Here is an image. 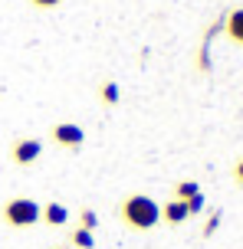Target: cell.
<instances>
[{
	"label": "cell",
	"instance_id": "cell-6",
	"mask_svg": "<svg viewBox=\"0 0 243 249\" xmlns=\"http://www.w3.org/2000/svg\"><path fill=\"white\" fill-rule=\"evenodd\" d=\"M191 213H187V203L184 200H168V203H161V223H168V226H181L184 220H187Z\"/></svg>",
	"mask_w": 243,
	"mask_h": 249
},
{
	"label": "cell",
	"instance_id": "cell-15",
	"mask_svg": "<svg viewBox=\"0 0 243 249\" xmlns=\"http://www.w3.org/2000/svg\"><path fill=\"white\" fill-rule=\"evenodd\" d=\"M233 180H237V184L243 187V158H240L237 164H233Z\"/></svg>",
	"mask_w": 243,
	"mask_h": 249
},
{
	"label": "cell",
	"instance_id": "cell-14",
	"mask_svg": "<svg viewBox=\"0 0 243 249\" xmlns=\"http://www.w3.org/2000/svg\"><path fill=\"white\" fill-rule=\"evenodd\" d=\"M26 3H30L33 10H53V7H59L63 0H26Z\"/></svg>",
	"mask_w": 243,
	"mask_h": 249
},
{
	"label": "cell",
	"instance_id": "cell-1",
	"mask_svg": "<svg viewBox=\"0 0 243 249\" xmlns=\"http://www.w3.org/2000/svg\"><path fill=\"white\" fill-rule=\"evenodd\" d=\"M118 220L135 233H148L161 223V203L148 194H128L118 203Z\"/></svg>",
	"mask_w": 243,
	"mask_h": 249
},
{
	"label": "cell",
	"instance_id": "cell-4",
	"mask_svg": "<svg viewBox=\"0 0 243 249\" xmlns=\"http://www.w3.org/2000/svg\"><path fill=\"white\" fill-rule=\"evenodd\" d=\"M39 154H43V141H39V138H17V141L10 144V161L17 164V167L37 164Z\"/></svg>",
	"mask_w": 243,
	"mask_h": 249
},
{
	"label": "cell",
	"instance_id": "cell-2",
	"mask_svg": "<svg viewBox=\"0 0 243 249\" xmlns=\"http://www.w3.org/2000/svg\"><path fill=\"white\" fill-rule=\"evenodd\" d=\"M0 220L10 230H30L39 223V203L33 197H10L0 207Z\"/></svg>",
	"mask_w": 243,
	"mask_h": 249
},
{
	"label": "cell",
	"instance_id": "cell-13",
	"mask_svg": "<svg viewBox=\"0 0 243 249\" xmlns=\"http://www.w3.org/2000/svg\"><path fill=\"white\" fill-rule=\"evenodd\" d=\"M217 226H220V213H214V216H207L204 233H201V236H214V233H217Z\"/></svg>",
	"mask_w": 243,
	"mask_h": 249
},
{
	"label": "cell",
	"instance_id": "cell-12",
	"mask_svg": "<svg viewBox=\"0 0 243 249\" xmlns=\"http://www.w3.org/2000/svg\"><path fill=\"white\" fill-rule=\"evenodd\" d=\"M184 203H187V213H191V216H197V213L204 210V194H194V197L184 200Z\"/></svg>",
	"mask_w": 243,
	"mask_h": 249
},
{
	"label": "cell",
	"instance_id": "cell-5",
	"mask_svg": "<svg viewBox=\"0 0 243 249\" xmlns=\"http://www.w3.org/2000/svg\"><path fill=\"white\" fill-rule=\"evenodd\" d=\"M39 220L56 230V226H66V223H69V210H66L63 203L50 200V203H39Z\"/></svg>",
	"mask_w": 243,
	"mask_h": 249
},
{
	"label": "cell",
	"instance_id": "cell-8",
	"mask_svg": "<svg viewBox=\"0 0 243 249\" xmlns=\"http://www.w3.org/2000/svg\"><path fill=\"white\" fill-rule=\"evenodd\" d=\"M69 246H76V249H95V236H92V230L76 226V230L69 233Z\"/></svg>",
	"mask_w": 243,
	"mask_h": 249
},
{
	"label": "cell",
	"instance_id": "cell-9",
	"mask_svg": "<svg viewBox=\"0 0 243 249\" xmlns=\"http://www.w3.org/2000/svg\"><path fill=\"white\" fill-rule=\"evenodd\" d=\"M227 36H230L233 43H243V7L227 17Z\"/></svg>",
	"mask_w": 243,
	"mask_h": 249
},
{
	"label": "cell",
	"instance_id": "cell-3",
	"mask_svg": "<svg viewBox=\"0 0 243 249\" xmlns=\"http://www.w3.org/2000/svg\"><path fill=\"white\" fill-rule=\"evenodd\" d=\"M50 141L56 144V148L76 151V148H82L86 131H82V124H76V122H56V124L50 128Z\"/></svg>",
	"mask_w": 243,
	"mask_h": 249
},
{
	"label": "cell",
	"instance_id": "cell-10",
	"mask_svg": "<svg viewBox=\"0 0 243 249\" xmlns=\"http://www.w3.org/2000/svg\"><path fill=\"white\" fill-rule=\"evenodd\" d=\"M194 194H201V184H197V180H181V184L174 187V200H191Z\"/></svg>",
	"mask_w": 243,
	"mask_h": 249
},
{
	"label": "cell",
	"instance_id": "cell-11",
	"mask_svg": "<svg viewBox=\"0 0 243 249\" xmlns=\"http://www.w3.org/2000/svg\"><path fill=\"white\" fill-rule=\"evenodd\" d=\"M79 226L95 233V226H99V213L92 210V207H82V213H79Z\"/></svg>",
	"mask_w": 243,
	"mask_h": 249
},
{
	"label": "cell",
	"instance_id": "cell-16",
	"mask_svg": "<svg viewBox=\"0 0 243 249\" xmlns=\"http://www.w3.org/2000/svg\"><path fill=\"white\" fill-rule=\"evenodd\" d=\"M50 249H69V246H59V243H56V246H50Z\"/></svg>",
	"mask_w": 243,
	"mask_h": 249
},
{
	"label": "cell",
	"instance_id": "cell-7",
	"mask_svg": "<svg viewBox=\"0 0 243 249\" xmlns=\"http://www.w3.org/2000/svg\"><path fill=\"white\" fill-rule=\"evenodd\" d=\"M99 102H102L105 108L118 105V102H122V89H118L115 82H99Z\"/></svg>",
	"mask_w": 243,
	"mask_h": 249
}]
</instances>
